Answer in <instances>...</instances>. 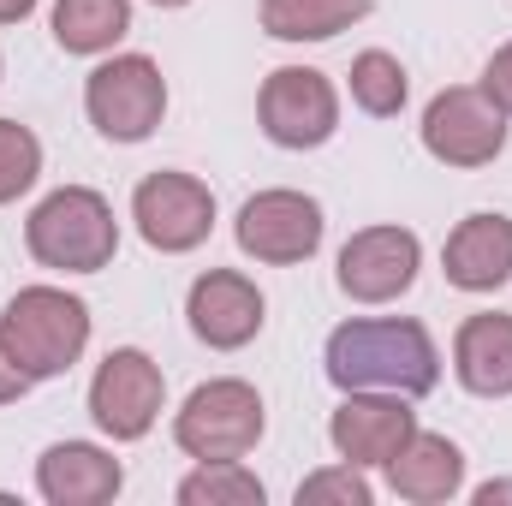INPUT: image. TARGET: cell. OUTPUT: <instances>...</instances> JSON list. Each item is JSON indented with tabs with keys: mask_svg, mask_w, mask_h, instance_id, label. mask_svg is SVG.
Masks as SVG:
<instances>
[{
	"mask_svg": "<svg viewBox=\"0 0 512 506\" xmlns=\"http://www.w3.org/2000/svg\"><path fill=\"white\" fill-rule=\"evenodd\" d=\"M328 381L340 393H405L423 399L441 381V352L411 316H352L328 334Z\"/></svg>",
	"mask_w": 512,
	"mask_h": 506,
	"instance_id": "cell-1",
	"label": "cell"
},
{
	"mask_svg": "<svg viewBox=\"0 0 512 506\" xmlns=\"http://www.w3.org/2000/svg\"><path fill=\"white\" fill-rule=\"evenodd\" d=\"M0 346L30 381L66 376L90 346V304L66 286H18L0 310Z\"/></svg>",
	"mask_w": 512,
	"mask_h": 506,
	"instance_id": "cell-2",
	"label": "cell"
},
{
	"mask_svg": "<svg viewBox=\"0 0 512 506\" xmlns=\"http://www.w3.org/2000/svg\"><path fill=\"white\" fill-rule=\"evenodd\" d=\"M24 251L42 268H60V274H102L120 251L114 203L102 191H90V185L48 191L24 221Z\"/></svg>",
	"mask_w": 512,
	"mask_h": 506,
	"instance_id": "cell-3",
	"label": "cell"
},
{
	"mask_svg": "<svg viewBox=\"0 0 512 506\" xmlns=\"http://www.w3.org/2000/svg\"><path fill=\"white\" fill-rule=\"evenodd\" d=\"M268 429L262 393L239 376H215L185 393V405L173 411V441L185 459H245Z\"/></svg>",
	"mask_w": 512,
	"mask_h": 506,
	"instance_id": "cell-4",
	"label": "cell"
},
{
	"mask_svg": "<svg viewBox=\"0 0 512 506\" xmlns=\"http://www.w3.org/2000/svg\"><path fill=\"white\" fill-rule=\"evenodd\" d=\"M84 114L108 143H143L167 120V78L149 54H108L84 78Z\"/></svg>",
	"mask_w": 512,
	"mask_h": 506,
	"instance_id": "cell-5",
	"label": "cell"
},
{
	"mask_svg": "<svg viewBox=\"0 0 512 506\" xmlns=\"http://www.w3.org/2000/svg\"><path fill=\"white\" fill-rule=\"evenodd\" d=\"M131 221H137V233H143L149 251L185 256V251H197V245H209V233H215V191L197 173L155 167L131 191Z\"/></svg>",
	"mask_w": 512,
	"mask_h": 506,
	"instance_id": "cell-6",
	"label": "cell"
},
{
	"mask_svg": "<svg viewBox=\"0 0 512 506\" xmlns=\"http://www.w3.org/2000/svg\"><path fill=\"white\" fill-rule=\"evenodd\" d=\"M256 120L280 149H322L340 131V90L316 66H274L256 90Z\"/></svg>",
	"mask_w": 512,
	"mask_h": 506,
	"instance_id": "cell-7",
	"label": "cell"
},
{
	"mask_svg": "<svg viewBox=\"0 0 512 506\" xmlns=\"http://www.w3.org/2000/svg\"><path fill=\"white\" fill-rule=\"evenodd\" d=\"M167 376L143 346H114L90 376V417L108 441H143L161 423Z\"/></svg>",
	"mask_w": 512,
	"mask_h": 506,
	"instance_id": "cell-8",
	"label": "cell"
},
{
	"mask_svg": "<svg viewBox=\"0 0 512 506\" xmlns=\"http://www.w3.org/2000/svg\"><path fill=\"white\" fill-rule=\"evenodd\" d=\"M423 149L441 161V167H489L501 149H507V114L489 102L483 84H447L429 108H423Z\"/></svg>",
	"mask_w": 512,
	"mask_h": 506,
	"instance_id": "cell-9",
	"label": "cell"
},
{
	"mask_svg": "<svg viewBox=\"0 0 512 506\" xmlns=\"http://www.w3.org/2000/svg\"><path fill=\"white\" fill-rule=\"evenodd\" d=\"M322 203L292 191V185H274V191H256L245 197L239 221H233V239L251 262H268V268H292V262H310L322 251Z\"/></svg>",
	"mask_w": 512,
	"mask_h": 506,
	"instance_id": "cell-10",
	"label": "cell"
},
{
	"mask_svg": "<svg viewBox=\"0 0 512 506\" xmlns=\"http://www.w3.org/2000/svg\"><path fill=\"white\" fill-rule=\"evenodd\" d=\"M423 268V239L399 221L387 227H364L340 245V262H334V280L352 304H393L399 292H411Z\"/></svg>",
	"mask_w": 512,
	"mask_h": 506,
	"instance_id": "cell-11",
	"label": "cell"
},
{
	"mask_svg": "<svg viewBox=\"0 0 512 506\" xmlns=\"http://www.w3.org/2000/svg\"><path fill=\"white\" fill-rule=\"evenodd\" d=\"M185 316H191V334H197L209 352H239V346H251L256 334H262L268 304H262V292H256L251 274H239V268H209V274L191 280Z\"/></svg>",
	"mask_w": 512,
	"mask_h": 506,
	"instance_id": "cell-12",
	"label": "cell"
},
{
	"mask_svg": "<svg viewBox=\"0 0 512 506\" xmlns=\"http://www.w3.org/2000/svg\"><path fill=\"white\" fill-rule=\"evenodd\" d=\"M411 435H417V411L405 393H346L340 411L328 417L334 453L358 471H382Z\"/></svg>",
	"mask_w": 512,
	"mask_h": 506,
	"instance_id": "cell-13",
	"label": "cell"
},
{
	"mask_svg": "<svg viewBox=\"0 0 512 506\" xmlns=\"http://www.w3.org/2000/svg\"><path fill=\"white\" fill-rule=\"evenodd\" d=\"M126 489V465L96 441H54L36 459V495L48 506H108Z\"/></svg>",
	"mask_w": 512,
	"mask_h": 506,
	"instance_id": "cell-14",
	"label": "cell"
},
{
	"mask_svg": "<svg viewBox=\"0 0 512 506\" xmlns=\"http://www.w3.org/2000/svg\"><path fill=\"white\" fill-rule=\"evenodd\" d=\"M441 274L459 292H501L512 280V221L495 209L465 215L441 245Z\"/></svg>",
	"mask_w": 512,
	"mask_h": 506,
	"instance_id": "cell-15",
	"label": "cell"
},
{
	"mask_svg": "<svg viewBox=\"0 0 512 506\" xmlns=\"http://www.w3.org/2000/svg\"><path fill=\"white\" fill-rule=\"evenodd\" d=\"M382 471L393 483V495L411 506H441L465 489V453H459V441H447L435 429H417Z\"/></svg>",
	"mask_w": 512,
	"mask_h": 506,
	"instance_id": "cell-16",
	"label": "cell"
},
{
	"mask_svg": "<svg viewBox=\"0 0 512 506\" xmlns=\"http://www.w3.org/2000/svg\"><path fill=\"white\" fill-rule=\"evenodd\" d=\"M453 376L477 399H512V316L483 310L465 316L453 334Z\"/></svg>",
	"mask_w": 512,
	"mask_h": 506,
	"instance_id": "cell-17",
	"label": "cell"
},
{
	"mask_svg": "<svg viewBox=\"0 0 512 506\" xmlns=\"http://www.w3.org/2000/svg\"><path fill=\"white\" fill-rule=\"evenodd\" d=\"M256 18L274 42H328L370 18V0H262Z\"/></svg>",
	"mask_w": 512,
	"mask_h": 506,
	"instance_id": "cell-18",
	"label": "cell"
},
{
	"mask_svg": "<svg viewBox=\"0 0 512 506\" xmlns=\"http://www.w3.org/2000/svg\"><path fill=\"white\" fill-rule=\"evenodd\" d=\"M48 24L66 54H114L131 30V0H54Z\"/></svg>",
	"mask_w": 512,
	"mask_h": 506,
	"instance_id": "cell-19",
	"label": "cell"
},
{
	"mask_svg": "<svg viewBox=\"0 0 512 506\" xmlns=\"http://www.w3.org/2000/svg\"><path fill=\"white\" fill-rule=\"evenodd\" d=\"M173 501L179 506H262L268 489H262V477L245 459H197V471L179 477Z\"/></svg>",
	"mask_w": 512,
	"mask_h": 506,
	"instance_id": "cell-20",
	"label": "cell"
},
{
	"mask_svg": "<svg viewBox=\"0 0 512 506\" xmlns=\"http://www.w3.org/2000/svg\"><path fill=\"white\" fill-rule=\"evenodd\" d=\"M405 96H411V78H405V66H399L387 48H364V54L352 60V102H358L370 120H393V114L405 108Z\"/></svg>",
	"mask_w": 512,
	"mask_h": 506,
	"instance_id": "cell-21",
	"label": "cell"
},
{
	"mask_svg": "<svg viewBox=\"0 0 512 506\" xmlns=\"http://www.w3.org/2000/svg\"><path fill=\"white\" fill-rule=\"evenodd\" d=\"M42 179V137L18 120H0V209Z\"/></svg>",
	"mask_w": 512,
	"mask_h": 506,
	"instance_id": "cell-22",
	"label": "cell"
},
{
	"mask_svg": "<svg viewBox=\"0 0 512 506\" xmlns=\"http://www.w3.org/2000/svg\"><path fill=\"white\" fill-rule=\"evenodd\" d=\"M298 506H370L376 501V489H370V477L358 471V465H322V471H310L304 483H298Z\"/></svg>",
	"mask_w": 512,
	"mask_h": 506,
	"instance_id": "cell-23",
	"label": "cell"
},
{
	"mask_svg": "<svg viewBox=\"0 0 512 506\" xmlns=\"http://www.w3.org/2000/svg\"><path fill=\"white\" fill-rule=\"evenodd\" d=\"M483 90H489V102L512 120V42H501V48L489 54V66H483Z\"/></svg>",
	"mask_w": 512,
	"mask_h": 506,
	"instance_id": "cell-24",
	"label": "cell"
},
{
	"mask_svg": "<svg viewBox=\"0 0 512 506\" xmlns=\"http://www.w3.org/2000/svg\"><path fill=\"white\" fill-rule=\"evenodd\" d=\"M30 387H36V381L24 376V370H18V364H12V352H6V346H0V405H12V399H24V393H30Z\"/></svg>",
	"mask_w": 512,
	"mask_h": 506,
	"instance_id": "cell-25",
	"label": "cell"
},
{
	"mask_svg": "<svg viewBox=\"0 0 512 506\" xmlns=\"http://www.w3.org/2000/svg\"><path fill=\"white\" fill-rule=\"evenodd\" d=\"M42 0H0V24H24Z\"/></svg>",
	"mask_w": 512,
	"mask_h": 506,
	"instance_id": "cell-26",
	"label": "cell"
},
{
	"mask_svg": "<svg viewBox=\"0 0 512 506\" xmlns=\"http://www.w3.org/2000/svg\"><path fill=\"white\" fill-rule=\"evenodd\" d=\"M477 506H495V501H512V483H483L477 495H471Z\"/></svg>",
	"mask_w": 512,
	"mask_h": 506,
	"instance_id": "cell-27",
	"label": "cell"
},
{
	"mask_svg": "<svg viewBox=\"0 0 512 506\" xmlns=\"http://www.w3.org/2000/svg\"><path fill=\"white\" fill-rule=\"evenodd\" d=\"M155 6H161V12H179V6H191V0H155Z\"/></svg>",
	"mask_w": 512,
	"mask_h": 506,
	"instance_id": "cell-28",
	"label": "cell"
}]
</instances>
